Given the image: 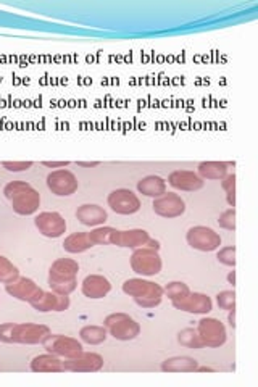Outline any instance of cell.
Segmentation results:
<instances>
[{"mask_svg": "<svg viewBox=\"0 0 258 387\" xmlns=\"http://www.w3.org/2000/svg\"><path fill=\"white\" fill-rule=\"evenodd\" d=\"M50 334L49 326L38 323H4L0 324V342L4 344H25L36 346L42 344Z\"/></svg>", "mask_w": 258, "mask_h": 387, "instance_id": "1", "label": "cell"}, {"mask_svg": "<svg viewBox=\"0 0 258 387\" xmlns=\"http://www.w3.org/2000/svg\"><path fill=\"white\" fill-rule=\"evenodd\" d=\"M77 271L80 265L73 258H58L49 270L50 290L62 295H70L77 287Z\"/></svg>", "mask_w": 258, "mask_h": 387, "instance_id": "2", "label": "cell"}, {"mask_svg": "<svg viewBox=\"0 0 258 387\" xmlns=\"http://www.w3.org/2000/svg\"><path fill=\"white\" fill-rule=\"evenodd\" d=\"M123 292L133 297L141 308H155L163 300V287L157 282L142 280V277H131L124 281Z\"/></svg>", "mask_w": 258, "mask_h": 387, "instance_id": "3", "label": "cell"}, {"mask_svg": "<svg viewBox=\"0 0 258 387\" xmlns=\"http://www.w3.org/2000/svg\"><path fill=\"white\" fill-rule=\"evenodd\" d=\"M104 326L109 331V336H112L117 341H134V339L141 334V324L131 318L128 313H112L104 319Z\"/></svg>", "mask_w": 258, "mask_h": 387, "instance_id": "4", "label": "cell"}, {"mask_svg": "<svg viewBox=\"0 0 258 387\" xmlns=\"http://www.w3.org/2000/svg\"><path fill=\"white\" fill-rule=\"evenodd\" d=\"M131 268L141 276H155L163 268V262H161L158 250L139 247V249H134L131 255Z\"/></svg>", "mask_w": 258, "mask_h": 387, "instance_id": "5", "label": "cell"}, {"mask_svg": "<svg viewBox=\"0 0 258 387\" xmlns=\"http://www.w3.org/2000/svg\"><path fill=\"white\" fill-rule=\"evenodd\" d=\"M197 332H199L203 346L208 349H220L227 341L225 324L217 318H202L197 326Z\"/></svg>", "mask_w": 258, "mask_h": 387, "instance_id": "6", "label": "cell"}, {"mask_svg": "<svg viewBox=\"0 0 258 387\" xmlns=\"http://www.w3.org/2000/svg\"><path fill=\"white\" fill-rule=\"evenodd\" d=\"M42 346L49 354L60 356V359H71V356L82 352V344L75 337L63 334H50L44 339Z\"/></svg>", "mask_w": 258, "mask_h": 387, "instance_id": "7", "label": "cell"}, {"mask_svg": "<svg viewBox=\"0 0 258 387\" xmlns=\"http://www.w3.org/2000/svg\"><path fill=\"white\" fill-rule=\"evenodd\" d=\"M186 240L192 249L199 252H215L220 249L221 238L217 231L207 226H194L186 234Z\"/></svg>", "mask_w": 258, "mask_h": 387, "instance_id": "8", "label": "cell"}, {"mask_svg": "<svg viewBox=\"0 0 258 387\" xmlns=\"http://www.w3.org/2000/svg\"><path fill=\"white\" fill-rule=\"evenodd\" d=\"M104 356L95 352H80L63 360L65 373H97L104 368Z\"/></svg>", "mask_w": 258, "mask_h": 387, "instance_id": "9", "label": "cell"}, {"mask_svg": "<svg viewBox=\"0 0 258 387\" xmlns=\"http://www.w3.org/2000/svg\"><path fill=\"white\" fill-rule=\"evenodd\" d=\"M47 187L58 197H68L77 191L80 181H77L73 171H70L67 168H60L47 176Z\"/></svg>", "mask_w": 258, "mask_h": 387, "instance_id": "10", "label": "cell"}, {"mask_svg": "<svg viewBox=\"0 0 258 387\" xmlns=\"http://www.w3.org/2000/svg\"><path fill=\"white\" fill-rule=\"evenodd\" d=\"M34 225L44 238L58 239L67 233V220L58 211H42L34 218Z\"/></svg>", "mask_w": 258, "mask_h": 387, "instance_id": "11", "label": "cell"}, {"mask_svg": "<svg viewBox=\"0 0 258 387\" xmlns=\"http://www.w3.org/2000/svg\"><path fill=\"white\" fill-rule=\"evenodd\" d=\"M7 294L11 297L21 302H26V304L33 305L36 302H39L42 295H44V290L39 287V284H36L29 277H18L15 282L7 284L5 286Z\"/></svg>", "mask_w": 258, "mask_h": 387, "instance_id": "12", "label": "cell"}, {"mask_svg": "<svg viewBox=\"0 0 258 387\" xmlns=\"http://www.w3.org/2000/svg\"><path fill=\"white\" fill-rule=\"evenodd\" d=\"M107 202L117 215H134L141 210L139 197L131 189H115L109 194Z\"/></svg>", "mask_w": 258, "mask_h": 387, "instance_id": "13", "label": "cell"}, {"mask_svg": "<svg viewBox=\"0 0 258 387\" xmlns=\"http://www.w3.org/2000/svg\"><path fill=\"white\" fill-rule=\"evenodd\" d=\"M9 201L11 202V208L16 215L29 216L34 215L41 207V194L34 189L33 186H28L20 192L11 196Z\"/></svg>", "mask_w": 258, "mask_h": 387, "instance_id": "14", "label": "cell"}, {"mask_svg": "<svg viewBox=\"0 0 258 387\" xmlns=\"http://www.w3.org/2000/svg\"><path fill=\"white\" fill-rule=\"evenodd\" d=\"M154 211L155 215H158L161 218H178L186 213V202L181 198L179 194H173V192H166L163 196H160L158 198H154Z\"/></svg>", "mask_w": 258, "mask_h": 387, "instance_id": "15", "label": "cell"}, {"mask_svg": "<svg viewBox=\"0 0 258 387\" xmlns=\"http://www.w3.org/2000/svg\"><path fill=\"white\" fill-rule=\"evenodd\" d=\"M173 307L179 312L194 313V314H208L213 310V302L207 294L202 292H192L179 302H173Z\"/></svg>", "mask_w": 258, "mask_h": 387, "instance_id": "16", "label": "cell"}, {"mask_svg": "<svg viewBox=\"0 0 258 387\" xmlns=\"http://www.w3.org/2000/svg\"><path fill=\"white\" fill-rule=\"evenodd\" d=\"M168 184L178 191L195 192L202 189L205 181L197 173L189 171V169H176V171L170 173V176H168Z\"/></svg>", "mask_w": 258, "mask_h": 387, "instance_id": "17", "label": "cell"}, {"mask_svg": "<svg viewBox=\"0 0 258 387\" xmlns=\"http://www.w3.org/2000/svg\"><path fill=\"white\" fill-rule=\"evenodd\" d=\"M81 290L84 297L99 300V299L107 297V295L110 294L112 282L102 275H89L84 277V281L81 284Z\"/></svg>", "mask_w": 258, "mask_h": 387, "instance_id": "18", "label": "cell"}, {"mask_svg": "<svg viewBox=\"0 0 258 387\" xmlns=\"http://www.w3.org/2000/svg\"><path fill=\"white\" fill-rule=\"evenodd\" d=\"M76 220L84 226L89 228H97L104 226V223L109 220V213L104 207L95 203H84L76 210Z\"/></svg>", "mask_w": 258, "mask_h": 387, "instance_id": "19", "label": "cell"}, {"mask_svg": "<svg viewBox=\"0 0 258 387\" xmlns=\"http://www.w3.org/2000/svg\"><path fill=\"white\" fill-rule=\"evenodd\" d=\"M70 305H71L70 295L57 294V292H53V290L45 292L44 290V295H42L41 300L36 302V304H33L31 307L39 313H49V312L60 313V312L68 310Z\"/></svg>", "mask_w": 258, "mask_h": 387, "instance_id": "20", "label": "cell"}, {"mask_svg": "<svg viewBox=\"0 0 258 387\" xmlns=\"http://www.w3.org/2000/svg\"><path fill=\"white\" fill-rule=\"evenodd\" d=\"M150 234L146 229H126V231H117L115 240H113V245L124 247V249H139L144 247L149 242Z\"/></svg>", "mask_w": 258, "mask_h": 387, "instance_id": "21", "label": "cell"}, {"mask_svg": "<svg viewBox=\"0 0 258 387\" xmlns=\"http://www.w3.org/2000/svg\"><path fill=\"white\" fill-rule=\"evenodd\" d=\"M197 368H199V361L186 355L171 356L161 363L163 373H197Z\"/></svg>", "mask_w": 258, "mask_h": 387, "instance_id": "22", "label": "cell"}, {"mask_svg": "<svg viewBox=\"0 0 258 387\" xmlns=\"http://www.w3.org/2000/svg\"><path fill=\"white\" fill-rule=\"evenodd\" d=\"M166 181L161 176H157V174H150V176L142 178L137 183L139 194L150 198H158L160 196H163V194H166Z\"/></svg>", "mask_w": 258, "mask_h": 387, "instance_id": "23", "label": "cell"}, {"mask_svg": "<svg viewBox=\"0 0 258 387\" xmlns=\"http://www.w3.org/2000/svg\"><path fill=\"white\" fill-rule=\"evenodd\" d=\"M31 371L34 373H63V360L53 354H42L34 356L31 361Z\"/></svg>", "mask_w": 258, "mask_h": 387, "instance_id": "24", "label": "cell"}, {"mask_svg": "<svg viewBox=\"0 0 258 387\" xmlns=\"http://www.w3.org/2000/svg\"><path fill=\"white\" fill-rule=\"evenodd\" d=\"M230 166H234V163L230 161H202L199 165V176L208 181H221L226 174Z\"/></svg>", "mask_w": 258, "mask_h": 387, "instance_id": "25", "label": "cell"}, {"mask_svg": "<svg viewBox=\"0 0 258 387\" xmlns=\"http://www.w3.org/2000/svg\"><path fill=\"white\" fill-rule=\"evenodd\" d=\"M94 244L89 239L87 233H73L63 240V249L68 253H82L89 249H92Z\"/></svg>", "mask_w": 258, "mask_h": 387, "instance_id": "26", "label": "cell"}, {"mask_svg": "<svg viewBox=\"0 0 258 387\" xmlns=\"http://www.w3.org/2000/svg\"><path fill=\"white\" fill-rule=\"evenodd\" d=\"M109 337V331H107L105 326H95V324H89L84 326L80 331V339L82 342L89 344V346H100L104 344Z\"/></svg>", "mask_w": 258, "mask_h": 387, "instance_id": "27", "label": "cell"}, {"mask_svg": "<svg viewBox=\"0 0 258 387\" xmlns=\"http://www.w3.org/2000/svg\"><path fill=\"white\" fill-rule=\"evenodd\" d=\"M117 231L118 229L112 228V226H97L87 234H89V239L92 240L94 245H113Z\"/></svg>", "mask_w": 258, "mask_h": 387, "instance_id": "28", "label": "cell"}, {"mask_svg": "<svg viewBox=\"0 0 258 387\" xmlns=\"http://www.w3.org/2000/svg\"><path fill=\"white\" fill-rule=\"evenodd\" d=\"M178 342L181 344L183 347H188V349H194V350H200L205 346H203L202 339L199 336V332H197V329L194 328H186V329H181L178 332Z\"/></svg>", "mask_w": 258, "mask_h": 387, "instance_id": "29", "label": "cell"}, {"mask_svg": "<svg viewBox=\"0 0 258 387\" xmlns=\"http://www.w3.org/2000/svg\"><path fill=\"white\" fill-rule=\"evenodd\" d=\"M20 277V270L18 266L10 262L7 257L0 255V284H11Z\"/></svg>", "mask_w": 258, "mask_h": 387, "instance_id": "30", "label": "cell"}, {"mask_svg": "<svg viewBox=\"0 0 258 387\" xmlns=\"http://www.w3.org/2000/svg\"><path fill=\"white\" fill-rule=\"evenodd\" d=\"M190 294V289L186 282L183 281H173L168 284L166 287H163V295H166L168 299L173 302H179L183 300L184 297H188V295Z\"/></svg>", "mask_w": 258, "mask_h": 387, "instance_id": "31", "label": "cell"}, {"mask_svg": "<svg viewBox=\"0 0 258 387\" xmlns=\"http://www.w3.org/2000/svg\"><path fill=\"white\" fill-rule=\"evenodd\" d=\"M217 304L221 310H236V292L232 290H221L217 295Z\"/></svg>", "mask_w": 258, "mask_h": 387, "instance_id": "32", "label": "cell"}, {"mask_svg": "<svg viewBox=\"0 0 258 387\" xmlns=\"http://www.w3.org/2000/svg\"><path fill=\"white\" fill-rule=\"evenodd\" d=\"M217 260L221 265H226V266H231V268H234V266H236V262H237L236 247L227 245V247H223V249H220L217 253Z\"/></svg>", "mask_w": 258, "mask_h": 387, "instance_id": "33", "label": "cell"}, {"mask_svg": "<svg viewBox=\"0 0 258 387\" xmlns=\"http://www.w3.org/2000/svg\"><path fill=\"white\" fill-rule=\"evenodd\" d=\"M218 225L226 231H236V210L230 208L223 211L218 218Z\"/></svg>", "mask_w": 258, "mask_h": 387, "instance_id": "34", "label": "cell"}, {"mask_svg": "<svg viewBox=\"0 0 258 387\" xmlns=\"http://www.w3.org/2000/svg\"><path fill=\"white\" fill-rule=\"evenodd\" d=\"M34 161H2V166L7 169V171L11 173H21V171H28L29 168H33Z\"/></svg>", "mask_w": 258, "mask_h": 387, "instance_id": "35", "label": "cell"}, {"mask_svg": "<svg viewBox=\"0 0 258 387\" xmlns=\"http://www.w3.org/2000/svg\"><path fill=\"white\" fill-rule=\"evenodd\" d=\"M221 187H223L225 192H232L236 191V174H226V176L221 179Z\"/></svg>", "mask_w": 258, "mask_h": 387, "instance_id": "36", "label": "cell"}, {"mask_svg": "<svg viewBox=\"0 0 258 387\" xmlns=\"http://www.w3.org/2000/svg\"><path fill=\"white\" fill-rule=\"evenodd\" d=\"M42 165L47 166V168H67L70 166V161L68 160H62V161H42Z\"/></svg>", "mask_w": 258, "mask_h": 387, "instance_id": "37", "label": "cell"}, {"mask_svg": "<svg viewBox=\"0 0 258 387\" xmlns=\"http://www.w3.org/2000/svg\"><path fill=\"white\" fill-rule=\"evenodd\" d=\"M226 201H227V205H230L231 208L236 207V191L226 192Z\"/></svg>", "mask_w": 258, "mask_h": 387, "instance_id": "38", "label": "cell"}, {"mask_svg": "<svg viewBox=\"0 0 258 387\" xmlns=\"http://www.w3.org/2000/svg\"><path fill=\"white\" fill-rule=\"evenodd\" d=\"M227 323H230L231 328H236V310L227 312Z\"/></svg>", "mask_w": 258, "mask_h": 387, "instance_id": "39", "label": "cell"}, {"mask_svg": "<svg viewBox=\"0 0 258 387\" xmlns=\"http://www.w3.org/2000/svg\"><path fill=\"white\" fill-rule=\"evenodd\" d=\"M76 165L82 168H95L100 165V161H76Z\"/></svg>", "mask_w": 258, "mask_h": 387, "instance_id": "40", "label": "cell"}, {"mask_svg": "<svg viewBox=\"0 0 258 387\" xmlns=\"http://www.w3.org/2000/svg\"><path fill=\"white\" fill-rule=\"evenodd\" d=\"M144 247H149V249H154V250H160V242L150 238V239H149V242H147V244L144 245Z\"/></svg>", "mask_w": 258, "mask_h": 387, "instance_id": "41", "label": "cell"}, {"mask_svg": "<svg viewBox=\"0 0 258 387\" xmlns=\"http://www.w3.org/2000/svg\"><path fill=\"white\" fill-rule=\"evenodd\" d=\"M227 282H230L232 287L236 286V271H230V275H227Z\"/></svg>", "mask_w": 258, "mask_h": 387, "instance_id": "42", "label": "cell"}, {"mask_svg": "<svg viewBox=\"0 0 258 387\" xmlns=\"http://www.w3.org/2000/svg\"><path fill=\"white\" fill-rule=\"evenodd\" d=\"M197 371H200V373H213L215 370H212V368H208V366H199V368H197Z\"/></svg>", "mask_w": 258, "mask_h": 387, "instance_id": "43", "label": "cell"}]
</instances>
